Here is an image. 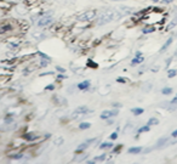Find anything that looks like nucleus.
<instances>
[{"label": "nucleus", "instance_id": "b1692460", "mask_svg": "<svg viewBox=\"0 0 177 164\" xmlns=\"http://www.w3.org/2000/svg\"><path fill=\"white\" fill-rule=\"evenodd\" d=\"M63 142H64V139H63V137H57V139H55V141H54V145L61 146V145H63Z\"/></svg>", "mask_w": 177, "mask_h": 164}, {"label": "nucleus", "instance_id": "c9c22d12", "mask_svg": "<svg viewBox=\"0 0 177 164\" xmlns=\"http://www.w3.org/2000/svg\"><path fill=\"white\" fill-rule=\"evenodd\" d=\"M116 81H118V83H126V79H124V78H116Z\"/></svg>", "mask_w": 177, "mask_h": 164}, {"label": "nucleus", "instance_id": "412c9836", "mask_svg": "<svg viewBox=\"0 0 177 164\" xmlns=\"http://www.w3.org/2000/svg\"><path fill=\"white\" fill-rule=\"evenodd\" d=\"M49 62H50V61H47V60L41 58L40 61H39V68H45V67L49 64Z\"/></svg>", "mask_w": 177, "mask_h": 164}, {"label": "nucleus", "instance_id": "7c9ffc66", "mask_svg": "<svg viewBox=\"0 0 177 164\" xmlns=\"http://www.w3.org/2000/svg\"><path fill=\"white\" fill-rule=\"evenodd\" d=\"M116 139H118V131L115 130L114 132L110 134V140H116Z\"/></svg>", "mask_w": 177, "mask_h": 164}, {"label": "nucleus", "instance_id": "a18cd8bd", "mask_svg": "<svg viewBox=\"0 0 177 164\" xmlns=\"http://www.w3.org/2000/svg\"><path fill=\"white\" fill-rule=\"evenodd\" d=\"M153 3H158V1H160V0H152Z\"/></svg>", "mask_w": 177, "mask_h": 164}, {"label": "nucleus", "instance_id": "c85d7f7f", "mask_svg": "<svg viewBox=\"0 0 177 164\" xmlns=\"http://www.w3.org/2000/svg\"><path fill=\"white\" fill-rule=\"evenodd\" d=\"M87 66H91V68H97V67H98V64L95 63L92 60H87Z\"/></svg>", "mask_w": 177, "mask_h": 164}, {"label": "nucleus", "instance_id": "ea45409f", "mask_svg": "<svg viewBox=\"0 0 177 164\" xmlns=\"http://www.w3.org/2000/svg\"><path fill=\"white\" fill-rule=\"evenodd\" d=\"M170 103H175V105H177V96H176V97H174V99L170 101Z\"/></svg>", "mask_w": 177, "mask_h": 164}, {"label": "nucleus", "instance_id": "1a4fd4ad", "mask_svg": "<svg viewBox=\"0 0 177 164\" xmlns=\"http://www.w3.org/2000/svg\"><path fill=\"white\" fill-rule=\"evenodd\" d=\"M24 139L28 140V141H35V140L40 139V135H35V134H33V132H29V134H26L24 135Z\"/></svg>", "mask_w": 177, "mask_h": 164}, {"label": "nucleus", "instance_id": "c756f323", "mask_svg": "<svg viewBox=\"0 0 177 164\" xmlns=\"http://www.w3.org/2000/svg\"><path fill=\"white\" fill-rule=\"evenodd\" d=\"M38 55H39V56H41V58H44V60H47V61H50V62H51V58H50V57H49L46 54H44V53H41V51H39Z\"/></svg>", "mask_w": 177, "mask_h": 164}, {"label": "nucleus", "instance_id": "aec40b11", "mask_svg": "<svg viewBox=\"0 0 177 164\" xmlns=\"http://www.w3.org/2000/svg\"><path fill=\"white\" fill-rule=\"evenodd\" d=\"M154 31H155V28L154 27H144L143 29H142V33H144V34H148V33H153Z\"/></svg>", "mask_w": 177, "mask_h": 164}, {"label": "nucleus", "instance_id": "c03bdc74", "mask_svg": "<svg viewBox=\"0 0 177 164\" xmlns=\"http://www.w3.org/2000/svg\"><path fill=\"white\" fill-rule=\"evenodd\" d=\"M174 60H177V50L175 51V54H174Z\"/></svg>", "mask_w": 177, "mask_h": 164}, {"label": "nucleus", "instance_id": "a19ab883", "mask_svg": "<svg viewBox=\"0 0 177 164\" xmlns=\"http://www.w3.org/2000/svg\"><path fill=\"white\" fill-rule=\"evenodd\" d=\"M171 61H172V58H167V61H166V67H169V66H170Z\"/></svg>", "mask_w": 177, "mask_h": 164}, {"label": "nucleus", "instance_id": "cd10ccee", "mask_svg": "<svg viewBox=\"0 0 177 164\" xmlns=\"http://www.w3.org/2000/svg\"><path fill=\"white\" fill-rule=\"evenodd\" d=\"M23 157H24L23 153H16V154H13V156H10L11 159H22Z\"/></svg>", "mask_w": 177, "mask_h": 164}, {"label": "nucleus", "instance_id": "37998d69", "mask_svg": "<svg viewBox=\"0 0 177 164\" xmlns=\"http://www.w3.org/2000/svg\"><path fill=\"white\" fill-rule=\"evenodd\" d=\"M136 56H142V53L141 51H136Z\"/></svg>", "mask_w": 177, "mask_h": 164}, {"label": "nucleus", "instance_id": "bb28decb", "mask_svg": "<svg viewBox=\"0 0 177 164\" xmlns=\"http://www.w3.org/2000/svg\"><path fill=\"white\" fill-rule=\"evenodd\" d=\"M161 93H163L164 95H170V94L172 93V88L165 86V88H163V90H161Z\"/></svg>", "mask_w": 177, "mask_h": 164}, {"label": "nucleus", "instance_id": "a211bd4d", "mask_svg": "<svg viewBox=\"0 0 177 164\" xmlns=\"http://www.w3.org/2000/svg\"><path fill=\"white\" fill-rule=\"evenodd\" d=\"M91 126V124L88 123V122H84V123H80L79 124V129L80 130H86V129H88Z\"/></svg>", "mask_w": 177, "mask_h": 164}, {"label": "nucleus", "instance_id": "f8f14e48", "mask_svg": "<svg viewBox=\"0 0 177 164\" xmlns=\"http://www.w3.org/2000/svg\"><path fill=\"white\" fill-rule=\"evenodd\" d=\"M141 152H142V147H141V146L129 148V153H130V154H138V153H141Z\"/></svg>", "mask_w": 177, "mask_h": 164}, {"label": "nucleus", "instance_id": "4c0bfd02", "mask_svg": "<svg viewBox=\"0 0 177 164\" xmlns=\"http://www.w3.org/2000/svg\"><path fill=\"white\" fill-rule=\"evenodd\" d=\"M172 1H174V0H161V4H170Z\"/></svg>", "mask_w": 177, "mask_h": 164}, {"label": "nucleus", "instance_id": "6e6552de", "mask_svg": "<svg viewBox=\"0 0 177 164\" xmlns=\"http://www.w3.org/2000/svg\"><path fill=\"white\" fill-rule=\"evenodd\" d=\"M172 41H174V38H172V36H171V38H169V39L165 41V44L163 45V48L160 49V53H165V51L169 49V46H170L171 44H172Z\"/></svg>", "mask_w": 177, "mask_h": 164}, {"label": "nucleus", "instance_id": "f257e3e1", "mask_svg": "<svg viewBox=\"0 0 177 164\" xmlns=\"http://www.w3.org/2000/svg\"><path fill=\"white\" fill-rule=\"evenodd\" d=\"M121 17H124V15L119 10L108 9L106 11L101 12L97 16V18H96V25H97V26H105L107 23H110L112 21L120 20Z\"/></svg>", "mask_w": 177, "mask_h": 164}, {"label": "nucleus", "instance_id": "e433bc0d", "mask_svg": "<svg viewBox=\"0 0 177 164\" xmlns=\"http://www.w3.org/2000/svg\"><path fill=\"white\" fill-rule=\"evenodd\" d=\"M66 78H68V77H66L64 74H58V76H57V79H60V80L61 79H66Z\"/></svg>", "mask_w": 177, "mask_h": 164}, {"label": "nucleus", "instance_id": "393cba45", "mask_svg": "<svg viewBox=\"0 0 177 164\" xmlns=\"http://www.w3.org/2000/svg\"><path fill=\"white\" fill-rule=\"evenodd\" d=\"M177 76V69H169L167 71V77L169 78H174Z\"/></svg>", "mask_w": 177, "mask_h": 164}, {"label": "nucleus", "instance_id": "4be33fe9", "mask_svg": "<svg viewBox=\"0 0 177 164\" xmlns=\"http://www.w3.org/2000/svg\"><path fill=\"white\" fill-rule=\"evenodd\" d=\"M9 31H11V26L10 25H5V26H3L1 28H0V34H3L5 32H9Z\"/></svg>", "mask_w": 177, "mask_h": 164}, {"label": "nucleus", "instance_id": "4468645a", "mask_svg": "<svg viewBox=\"0 0 177 164\" xmlns=\"http://www.w3.org/2000/svg\"><path fill=\"white\" fill-rule=\"evenodd\" d=\"M131 112H132V114H135V116H141L144 112V109L143 108H139V107H136V108H132Z\"/></svg>", "mask_w": 177, "mask_h": 164}, {"label": "nucleus", "instance_id": "473e14b6", "mask_svg": "<svg viewBox=\"0 0 177 164\" xmlns=\"http://www.w3.org/2000/svg\"><path fill=\"white\" fill-rule=\"evenodd\" d=\"M54 72H45V73H41L39 74V77H44V76H52Z\"/></svg>", "mask_w": 177, "mask_h": 164}, {"label": "nucleus", "instance_id": "58836bf2", "mask_svg": "<svg viewBox=\"0 0 177 164\" xmlns=\"http://www.w3.org/2000/svg\"><path fill=\"white\" fill-rule=\"evenodd\" d=\"M171 136H172V137H177V129L171 132Z\"/></svg>", "mask_w": 177, "mask_h": 164}, {"label": "nucleus", "instance_id": "2f4dec72", "mask_svg": "<svg viewBox=\"0 0 177 164\" xmlns=\"http://www.w3.org/2000/svg\"><path fill=\"white\" fill-rule=\"evenodd\" d=\"M56 71L60 72V73H66V69L63 68V67H61V66H57V67H56Z\"/></svg>", "mask_w": 177, "mask_h": 164}, {"label": "nucleus", "instance_id": "f03ea898", "mask_svg": "<svg viewBox=\"0 0 177 164\" xmlns=\"http://www.w3.org/2000/svg\"><path fill=\"white\" fill-rule=\"evenodd\" d=\"M96 15H97V11L96 10H87L83 13H80L77 16V20L78 21H84V22H90L92 20L96 18Z\"/></svg>", "mask_w": 177, "mask_h": 164}, {"label": "nucleus", "instance_id": "a878e982", "mask_svg": "<svg viewBox=\"0 0 177 164\" xmlns=\"http://www.w3.org/2000/svg\"><path fill=\"white\" fill-rule=\"evenodd\" d=\"M149 129H151V125H144V126H142V128H139L138 129V134H141V132H147V131H149Z\"/></svg>", "mask_w": 177, "mask_h": 164}, {"label": "nucleus", "instance_id": "f3484780", "mask_svg": "<svg viewBox=\"0 0 177 164\" xmlns=\"http://www.w3.org/2000/svg\"><path fill=\"white\" fill-rule=\"evenodd\" d=\"M106 159H107V153H102L101 156H97V157L93 158L95 162H103V160H106Z\"/></svg>", "mask_w": 177, "mask_h": 164}, {"label": "nucleus", "instance_id": "2eb2a0df", "mask_svg": "<svg viewBox=\"0 0 177 164\" xmlns=\"http://www.w3.org/2000/svg\"><path fill=\"white\" fill-rule=\"evenodd\" d=\"M88 157V154H85V153H83V154H80V156H75L74 157V162H82V160H84V159H86Z\"/></svg>", "mask_w": 177, "mask_h": 164}, {"label": "nucleus", "instance_id": "423d86ee", "mask_svg": "<svg viewBox=\"0 0 177 164\" xmlns=\"http://www.w3.org/2000/svg\"><path fill=\"white\" fill-rule=\"evenodd\" d=\"M77 86H78L79 90L86 91V90H88V88L91 86V81L90 80H84V81H82V83H79Z\"/></svg>", "mask_w": 177, "mask_h": 164}, {"label": "nucleus", "instance_id": "f704fd0d", "mask_svg": "<svg viewBox=\"0 0 177 164\" xmlns=\"http://www.w3.org/2000/svg\"><path fill=\"white\" fill-rule=\"evenodd\" d=\"M113 107L114 108H121L123 106H121V103H119V102H114L113 103Z\"/></svg>", "mask_w": 177, "mask_h": 164}, {"label": "nucleus", "instance_id": "39448f33", "mask_svg": "<svg viewBox=\"0 0 177 164\" xmlns=\"http://www.w3.org/2000/svg\"><path fill=\"white\" fill-rule=\"evenodd\" d=\"M52 21H54V18L51 17V16H43V17L39 18L38 22H36V26L40 27V28H43V27H47L49 25L52 23Z\"/></svg>", "mask_w": 177, "mask_h": 164}, {"label": "nucleus", "instance_id": "0eeeda50", "mask_svg": "<svg viewBox=\"0 0 177 164\" xmlns=\"http://www.w3.org/2000/svg\"><path fill=\"white\" fill-rule=\"evenodd\" d=\"M167 141H169V137H161V139H159L158 141H157V146H155V148H161V147H164L165 145L167 146Z\"/></svg>", "mask_w": 177, "mask_h": 164}, {"label": "nucleus", "instance_id": "5701e85b", "mask_svg": "<svg viewBox=\"0 0 177 164\" xmlns=\"http://www.w3.org/2000/svg\"><path fill=\"white\" fill-rule=\"evenodd\" d=\"M32 36H33V38H35V39H43L44 36H45V34H44V33H39V32H34L32 34Z\"/></svg>", "mask_w": 177, "mask_h": 164}, {"label": "nucleus", "instance_id": "ddd939ff", "mask_svg": "<svg viewBox=\"0 0 177 164\" xmlns=\"http://www.w3.org/2000/svg\"><path fill=\"white\" fill-rule=\"evenodd\" d=\"M113 146L114 145L112 142H107V141H106V142H102L100 145V148H101V150H109V148H112Z\"/></svg>", "mask_w": 177, "mask_h": 164}, {"label": "nucleus", "instance_id": "79ce46f5", "mask_svg": "<svg viewBox=\"0 0 177 164\" xmlns=\"http://www.w3.org/2000/svg\"><path fill=\"white\" fill-rule=\"evenodd\" d=\"M153 150V148H147V150H144V153H148V152H151Z\"/></svg>", "mask_w": 177, "mask_h": 164}, {"label": "nucleus", "instance_id": "72a5a7b5", "mask_svg": "<svg viewBox=\"0 0 177 164\" xmlns=\"http://www.w3.org/2000/svg\"><path fill=\"white\" fill-rule=\"evenodd\" d=\"M45 90H55V85H54V84L47 85V86L45 88Z\"/></svg>", "mask_w": 177, "mask_h": 164}, {"label": "nucleus", "instance_id": "dca6fc26", "mask_svg": "<svg viewBox=\"0 0 177 164\" xmlns=\"http://www.w3.org/2000/svg\"><path fill=\"white\" fill-rule=\"evenodd\" d=\"M176 26H177V16H175V17L171 20L170 23L167 25V29H172V28H175Z\"/></svg>", "mask_w": 177, "mask_h": 164}, {"label": "nucleus", "instance_id": "7ed1b4c3", "mask_svg": "<svg viewBox=\"0 0 177 164\" xmlns=\"http://www.w3.org/2000/svg\"><path fill=\"white\" fill-rule=\"evenodd\" d=\"M88 112H91V111L88 109L87 106H80V107H78L75 111H73L72 118H73V119H77V118H79V117H83V116L87 114Z\"/></svg>", "mask_w": 177, "mask_h": 164}, {"label": "nucleus", "instance_id": "20e7f679", "mask_svg": "<svg viewBox=\"0 0 177 164\" xmlns=\"http://www.w3.org/2000/svg\"><path fill=\"white\" fill-rule=\"evenodd\" d=\"M118 113H119V111H118V108H114V109H106V111H103L100 118L103 119V121H107L108 118H113L115 116H118Z\"/></svg>", "mask_w": 177, "mask_h": 164}, {"label": "nucleus", "instance_id": "9d476101", "mask_svg": "<svg viewBox=\"0 0 177 164\" xmlns=\"http://www.w3.org/2000/svg\"><path fill=\"white\" fill-rule=\"evenodd\" d=\"M88 146H90V145H88V142H87V141H85V142H83V144H80V145L78 146V148H77V150H75V153L83 152L84 150H86V148H87Z\"/></svg>", "mask_w": 177, "mask_h": 164}, {"label": "nucleus", "instance_id": "9b49d317", "mask_svg": "<svg viewBox=\"0 0 177 164\" xmlns=\"http://www.w3.org/2000/svg\"><path fill=\"white\" fill-rule=\"evenodd\" d=\"M143 61H144V57H143V56H135V58L131 61V64H132V66L139 64V63H142Z\"/></svg>", "mask_w": 177, "mask_h": 164}, {"label": "nucleus", "instance_id": "6ab92c4d", "mask_svg": "<svg viewBox=\"0 0 177 164\" xmlns=\"http://www.w3.org/2000/svg\"><path fill=\"white\" fill-rule=\"evenodd\" d=\"M147 124H148V125H158L159 124V119L158 118H155V117H153V118H151L149 119V121H148V123H147Z\"/></svg>", "mask_w": 177, "mask_h": 164}]
</instances>
